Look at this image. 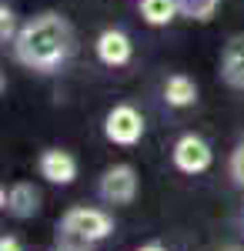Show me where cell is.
<instances>
[{
    "label": "cell",
    "mask_w": 244,
    "mask_h": 251,
    "mask_svg": "<svg viewBox=\"0 0 244 251\" xmlns=\"http://www.w3.org/2000/svg\"><path fill=\"white\" fill-rule=\"evenodd\" d=\"M14 60L34 74H57L67 60L74 57L77 34L74 24L60 10H40L27 24H20L14 37Z\"/></svg>",
    "instance_id": "1"
},
{
    "label": "cell",
    "mask_w": 244,
    "mask_h": 251,
    "mask_svg": "<svg viewBox=\"0 0 244 251\" xmlns=\"http://www.w3.org/2000/svg\"><path fill=\"white\" fill-rule=\"evenodd\" d=\"M111 234H114V214H107L104 208L74 204L57 221V245L64 251H91Z\"/></svg>",
    "instance_id": "2"
},
{
    "label": "cell",
    "mask_w": 244,
    "mask_h": 251,
    "mask_svg": "<svg viewBox=\"0 0 244 251\" xmlns=\"http://www.w3.org/2000/svg\"><path fill=\"white\" fill-rule=\"evenodd\" d=\"M144 131H147V121H144V114L134 104H114L107 111V117H104V137L111 144H117V148L141 144Z\"/></svg>",
    "instance_id": "3"
},
{
    "label": "cell",
    "mask_w": 244,
    "mask_h": 251,
    "mask_svg": "<svg viewBox=\"0 0 244 251\" xmlns=\"http://www.w3.org/2000/svg\"><path fill=\"white\" fill-rule=\"evenodd\" d=\"M137 191H141V177L134 171V164H111L107 171L100 174L97 181V194L100 201L107 204H134L137 201Z\"/></svg>",
    "instance_id": "4"
},
{
    "label": "cell",
    "mask_w": 244,
    "mask_h": 251,
    "mask_svg": "<svg viewBox=\"0 0 244 251\" xmlns=\"http://www.w3.org/2000/svg\"><path fill=\"white\" fill-rule=\"evenodd\" d=\"M171 161H174V168L181 174H204L214 164V151L201 134H181L174 141Z\"/></svg>",
    "instance_id": "5"
},
{
    "label": "cell",
    "mask_w": 244,
    "mask_h": 251,
    "mask_svg": "<svg viewBox=\"0 0 244 251\" xmlns=\"http://www.w3.org/2000/svg\"><path fill=\"white\" fill-rule=\"evenodd\" d=\"M0 208L17 218V221H27V218H37L40 214V191L34 181H14L10 188L0 191Z\"/></svg>",
    "instance_id": "6"
},
{
    "label": "cell",
    "mask_w": 244,
    "mask_h": 251,
    "mask_svg": "<svg viewBox=\"0 0 244 251\" xmlns=\"http://www.w3.org/2000/svg\"><path fill=\"white\" fill-rule=\"evenodd\" d=\"M37 171L47 184H57V188H67L77 181V157L64 148H47L40 151L37 157Z\"/></svg>",
    "instance_id": "7"
},
{
    "label": "cell",
    "mask_w": 244,
    "mask_h": 251,
    "mask_svg": "<svg viewBox=\"0 0 244 251\" xmlns=\"http://www.w3.org/2000/svg\"><path fill=\"white\" fill-rule=\"evenodd\" d=\"M94 54L104 67H124V64H131V57H134V44L121 27H107V30L97 34Z\"/></svg>",
    "instance_id": "8"
},
{
    "label": "cell",
    "mask_w": 244,
    "mask_h": 251,
    "mask_svg": "<svg viewBox=\"0 0 244 251\" xmlns=\"http://www.w3.org/2000/svg\"><path fill=\"white\" fill-rule=\"evenodd\" d=\"M221 80H224L231 91H244V34H234V37L224 44L221 50Z\"/></svg>",
    "instance_id": "9"
},
{
    "label": "cell",
    "mask_w": 244,
    "mask_h": 251,
    "mask_svg": "<svg viewBox=\"0 0 244 251\" xmlns=\"http://www.w3.org/2000/svg\"><path fill=\"white\" fill-rule=\"evenodd\" d=\"M161 94L168 100V107H194L197 104V84L188 74H171L161 87Z\"/></svg>",
    "instance_id": "10"
},
{
    "label": "cell",
    "mask_w": 244,
    "mask_h": 251,
    "mask_svg": "<svg viewBox=\"0 0 244 251\" xmlns=\"http://www.w3.org/2000/svg\"><path fill=\"white\" fill-rule=\"evenodd\" d=\"M137 14H141V20L147 27H168V24H174V20L181 17L174 0H141Z\"/></svg>",
    "instance_id": "11"
},
{
    "label": "cell",
    "mask_w": 244,
    "mask_h": 251,
    "mask_svg": "<svg viewBox=\"0 0 244 251\" xmlns=\"http://www.w3.org/2000/svg\"><path fill=\"white\" fill-rule=\"evenodd\" d=\"M174 3H177V14L194 24H211L221 10V0H174Z\"/></svg>",
    "instance_id": "12"
},
{
    "label": "cell",
    "mask_w": 244,
    "mask_h": 251,
    "mask_svg": "<svg viewBox=\"0 0 244 251\" xmlns=\"http://www.w3.org/2000/svg\"><path fill=\"white\" fill-rule=\"evenodd\" d=\"M17 14H14V7L7 3V0H0V40L3 44H14V37H17Z\"/></svg>",
    "instance_id": "13"
},
{
    "label": "cell",
    "mask_w": 244,
    "mask_h": 251,
    "mask_svg": "<svg viewBox=\"0 0 244 251\" xmlns=\"http://www.w3.org/2000/svg\"><path fill=\"white\" fill-rule=\"evenodd\" d=\"M227 174H231V181L238 188H244V141H238L231 157H227Z\"/></svg>",
    "instance_id": "14"
},
{
    "label": "cell",
    "mask_w": 244,
    "mask_h": 251,
    "mask_svg": "<svg viewBox=\"0 0 244 251\" xmlns=\"http://www.w3.org/2000/svg\"><path fill=\"white\" fill-rule=\"evenodd\" d=\"M0 251H24V245H20V238H14V234H3L0 238Z\"/></svg>",
    "instance_id": "15"
},
{
    "label": "cell",
    "mask_w": 244,
    "mask_h": 251,
    "mask_svg": "<svg viewBox=\"0 0 244 251\" xmlns=\"http://www.w3.org/2000/svg\"><path fill=\"white\" fill-rule=\"evenodd\" d=\"M137 251H168V248H161V245H144V248H137Z\"/></svg>",
    "instance_id": "16"
},
{
    "label": "cell",
    "mask_w": 244,
    "mask_h": 251,
    "mask_svg": "<svg viewBox=\"0 0 244 251\" xmlns=\"http://www.w3.org/2000/svg\"><path fill=\"white\" fill-rule=\"evenodd\" d=\"M218 251H244V248H238V245H227V248H218Z\"/></svg>",
    "instance_id": "17"
},
{
    "label": "cell",
    "mask_w": 244,
    "mask_h": 251,
    "mask_svg": "<svg viewBox=\"0 0 244 251\" xmlns=\"http://www.w3.org/2000/svg\"><path fill=\"white\" fill-rule=\"evenodd\" d=\"M54 251H64V248H60V245H57V248H54Z\"/></svg>",
    "instance_id": "18"
}]
</instances>
